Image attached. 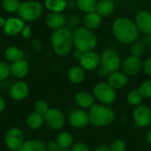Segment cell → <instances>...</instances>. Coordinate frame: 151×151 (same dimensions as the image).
I'll list each match as a JSON object with an SVG mask.
<instances>
[{
	"instance_id": "5bb4252c",
	"label": "cell",
	"mask_w": 151,
	"mask_h": 151,
	"mask_svg": "<svg viewBox=\"0 0 151 151\" xmlns=\"http://www.w3.org/2000/svg\"><path fill=\"white\" fill-rule=\"evenodd\" d=\"M134 22L140 31L144 35H151V12L147 10L139 11L134 18Z\"/></svg>"
},
{
	"instance_id": "7bdbcfd3",
	"label": "cell",
	"mask_w": 151,
	"mask_h": 151,
	"mask_svg": "<svg viewBox=\"0 0 151 151\" xmlns=\"http://www.w3.org/2000/svg\"><path fill=\"white\" fill-rule=\"evenodd\" d=\"M93 151H111L110 150L109 146L106 144H98L97 146L95 147Z\"/></svg>"
},
{
	"instance_id": "1f68e13d",
	"label": "cell",
	"mask_w": 151,
	"mask_h": 151,
	"mask_svg": "<svg viewBox=\"0 0 151 151\" xmlns=\"http://www.w3.org/2000/svg\"><path fill=\"white\" fill-rule=\"evenodd\" d=\"M19 0H3L2 5L5 12L9 13L17 12L19 7Z\"/></svg>"
},
{
	"instance_id": "603a6c76",
	"label": "cell",
	"mask_w": 151,
	"mask_h": 151,
	"mask_svg": "<svg viewBox=\"0 0 151 151\" xmlns=\"http://www.w3.org/2000/svg\"><path fill=\"white\" fill-rule=\"evenodd\" d=\"M115 3L113 0H99L96 12L102 17H108L113 14L115 11Z\"/></svg>"
},
{
	"instance_id": "f1b7e54d",
	"label": "cell",
	"mask_w": 151,
	"mask_h": 151,
	"mask_svg": "<svg viewBox=\"0 0 151 151\" xmlns=\"http://www.w3.org/2000/svg\"><path fill=\"white\" fill-rule=\"evenodd\" d=\"M98 1L99 0H75L77 8L85 13L95 12Z\"/></svg>"
},
{
	"instance_id": "30bf717a",
	"label": "cell",
	"mask_w": 151,
	"mask_h": 151,
	"mask_svg": "<svg viewBox=\"0 0 151 151\" xmlns=\"http://www.w3.org/2000/svg\"><path fill=\"white\" fill-rule=\"evenodd\" d=\"M134 127L146 128L151 124V109L146 104H140L134 107L133 111Z\"/></svg>"
},
{
	"instance_id": "484cf974",
	"label": "cell",
	"mask_w": 151,
	"mask_h": 151,
	"mask_svg": "<svg viewBox=\"0 0 151 151\" xmlns=\"http://www.w3.org/2000/svg\"><path fill=\"white\" fill-rule=\"evenodd\" d=\"M19 151H47L45 143L39 139H31L24 142Z\"/></svg>"
},
{
	"instance_id": "60d3db41",
	"label": "cell",
	"mask_w": 151,
	"mask_h": 151,
	"mask_svg": "<svg viewBox=\"0 0 151 151\" xmlns=\"http://www.w3.org/2000/svg\"><path fill=\"white\" fill-rule=\"evenodd\" d=\"M21 36L25 39H28L31 37L32 35V30H31V27L29 26H25L21 31Z\"/></svg>"
},
{
	"instance_id": "ffe728a7",
	"label": "cell",
	"mask_w": 151,
	"mask_h": 151,
	"mask_svg": "<svg viewBox=\"0 0 151 151\" xmlns=\"http://www.w3.org/2000/svg\"><path fill=\"white\" fill-rule=\"evenodd\" d=\"M29 72V65L25 59H20L11 65V75L18 80L25 78Z\"/></svg>"
},
{
	"instance_id": "d6986e66",
	"label": "cell",
	"mask_w": 151,
	"mask_h": 151,
	"mask_svg": "<svg viewBox=\"0 0 151 151\" xmlns=\"http://www.w3.org/2000/svg\"><path fill=\"white\" fill-rule=\"evenodd\" d=\"M66 23V18L63 12H50L45 18L46 26L54 30L64 27Z\"/></svg>"
},
{
	"instance_id": "ee69618b",
	"label": "cell",
	"mask_w": 151,
	"mask_h": 151,
	"mask_svg": "<svg viewBox=\"0 0 151 151\" xmlns=\"http://www.w3.org/2000/svg\"><path fill=\"white\" fill-rule=\"evenodd\" d=\"M5 106H6V104H5L4 99L0 96V114L5 110Z\"/></svg>"
},
{
	"instance_id": "2e32d148",
	"label": "cell",
	"mask_w": 151,
	"mask_h": 151,
	"mask_svg": "<svg viewBox=\"0 0 151 151\" xmlns=\"http://www.w3.org/2000/svg\"><path fill=\"white\" fill-rule=\"evenodd\" d=\"M25 26H26L25 22L21 19L16 17H11L6 19L4 27L3 28L5 35L9 36H14L20 34Z\"/></svg>"
},
{
	"instance_id": "44dd1931",
	"label": "cell",
	"mask_w": 151,
	"mask_h": 151,
	"mask_svg": "<svg viewBox=\"0 0 151 151\" xmlns=\"http://www.w3.org/2000/svg\"><path fill=\"white\" fill-rule=\"evenodd\" d=\"M102 20H103V17L100 16L95 11L85 14L83 18V24L84 27H87L88 29L95 31L100 27V25L102 24Z\"/></svg>"
},
{
	"instance_id": "d590c367",
	"label": "cell",
	"mask_w": 151,
	"mask_h": 151,
	"mask_svg": "<svg viewBox=\"0 0 151 151\" xmlns=\"http://www.w3.org/2000/svg\"><path fill=\"white\" fill-rule=\"evenodd\" d=\"M11 75V65L2 61L0 62V81H5Z\"/></svg>"
},
{
	"instance_id": "c3c4849f",
	"label": "cell",
	"mask_w": 151,
	"mask_h": 151,
	"mask_svg": "<svg viewBox=\"0 0 151 151\" xmlns=\"http://www.w3.org/2000/svg\"><path fill=\"white\" fill-rule=\"evenodd\" d=\"M59 151H70V150H60Z\"/></svg>"
},
{
	"instance_id": "d6a6232c",
	"label": "cell",
	"mask_w": 151,
	"mask_h": 151,
	"mask_svg": "<svg viewBox=\"0 0 151 151\" xmlns=\"http://www.w3.org/2000/svg\"><path fill=\"white\" fill-rule=\"evenodd\" d=\"M145 50H146L145 47L143 46V44L141 42H135L131 44V47H130L131 56L142 58V56L144 54Z\"/></svg>"
},
{
	"instance_id": "5b68a950",
	"label": "cell",
	"mask_w": 151,
	"mask_h": 151,
	"mask_svg": "<svg viewBox=\"0 0 151 151\" xmlns=\"http://www.w3.org/2000/svg\"><path fill=\"white\" fill-rule=\"evenodd\" d=\"M43 12L42 4L35 0H27L20 3L17 12L18 16L24 22H32L37 20Z\"/></svg>"
},
{
	"instance_id": "ba28073f",
	"label": "cell",
	"mask_w": 151,
	"mask_h": 151,
	"mask_svg": "<svg viewBox=\"0 0 151 151\" xmlns=\"http://www.w3.org/2000/svg\"><path fill=\"white\" fill-rule=\"evenodd\" d=\"M24 134L20 128L12 127L9 128L4 134V143L11 151H19L24 143Z\"/></svg>"
},
{
	"instance_id": "f35d334b",
	"label": "cell",
	"mask_w": 151,
	"mask_h": 151,
	"mask_svg": "<svg viewBox=\"0 0 151 151\" xmlns=\"http://www.w3.org/2000/svg\"><path fill=\"white\" fill-rule=\"evenodd\" d=\"M45 146L47 151H59L61 150L56 141H50L47 143H45Z\"/></svg>"
},
{
	"instance_id": "7402d4cb",
	"label": "cell",
	"mask_w": 151,
	"mask_h": 151,
	"mask_svg": "<svg viewBox=\"0 0 151 151\" xmlns=\"http://www.w3.org/2000/svg\"><path fill=\"white\" fill-rule=\"evenodd\" d=\"M67 77L70 82L78 85L82 83L86 79V72L81 65H73L67 73Z\"/></svg>"
},
{
	"instance_id": "ab89813d",
	"label": "cell",
	"mask_w": 151,
	"mask_h": 151,
	"mask_svg": "<svg viewBox=\"0 0 151 151\" xmlns=\"http://www.w3.org/2000/svg\"><path fill=\"white\" fill-rule=\"evenodd\" d=\"M141 42L145 47V50H151V35H145L142 38V42Z\"/></svg>"
},
{
	"instance_id": "b9f144b4",
	"label": "cell",
	"mask_w": 151,
	"mask_h": 151,
	"mask_svg": "<svg viewBox=\"0 0 151 151\" xmlns=\"http://www.w3.org/2000/svg\"><path fill=\"white\" fill-rule=\"evenodd\" d=\"M31 44H32L33 48H34L36 51H41V50H42V45L40 40L37 39V38L33 39V40L31 41Z\"/></svg>"
},
{
	"instance_id": "836d02e7",
	"label": "cell",
	"mask_w": 151,
	"mask_h": 151,
	"mask_svg": "<svg viewBox=\"0 0 151 151\" xmlns=\"http://www.w3.org/2000/svg\"><path fill=\"white\" fill-rule=\"evenodd\" d=\"M34 109H35L34 111H35L39 114L44 115L50 109V106H49V104L47 101H45L43 99H39L37 101H35V103L34 104Z\"/></svg>"
},
{
	"instance_id": "9c48e42d",
	"label": "cell",
	"mask_w": 151,
	"mask_h": 151,
	"mask_svg": "<svg viewBox=\"0 0 151 151\" xmlns=\"http://www.w3.org/2000/svg\"><path fill=\"white\" fill-rule=\"evenodd\" d=\"M44 124L51 130H60L65 125V117L64 113L57 108H50L43 115Z\"/></svg>"
},
{
	"instance_id": "3957f363",
	"label": "cell",
	"mask_w": 151,
	"mask_h": 151,
	"mask_svg": "<svg viewBox=\"0 0 151 151\" xmlns=\"http://www.w3.org/2000/svg\"><path fill=\"white\" fill-rule=\"evenodd\" d=\"M50 42L52 49L58 56H67L73 46V32L69 27H65L54 30L50 37Z\"/></svg>"
},
{
	"instance_id": "6da1fadb",
	"label": "cell",
	"mask_w": 151,
	"mask_h": 151,
	"mask_svg": "<svg viewBox=\"0 0 151 151\" xmlns=\"http://www.w3.org/2000/svg\"><path fill=\"white\" fill-rule=\"evenodd\" d=\"M112 34L122 44H132L137 42L140 31L134 20L127 17H119L112 23Z\"/></svg>"
},
{
	"instance_id": "bcb514c9",
	"label": "cell",
	"mask_w": 151,
	"mask_h": 151,
	"mask_svg": "<svg viewBox=\"0 0 151 151\" xmlns=\"http://www.w3.org/2000/svg\"><path fill=\"white\" fill-rule=\"evenodd\" d=\"M145 139H146V142H147L150 145H151V128L146 133Z\"/></svg>"
},
{
	"instance_id": "52a82bcc",
	"label": "cell",
	"mask_w": 151,
	"mask_h": 151,
	"mask_svg": "<svg viewBox=\"0 0 151 151\" xmlns=\"http://www.w3.org/2000/svg\"><path fill=\"white\" fill-rule=\"evenodd\" d=\"M121 58L119 53L112 48L105 49L101 54V65L108 74L117 72L121 67Z\"/></svg>"
},
{
	"instance_id": "7c38bea8",
	"label": "cell",
	"mask_w": 151,
	"mask_h": 151,
	"mask_svg": "<svg viewBox=\"0 0 151 151\" xmlns=\"http://www.w3.org/2000/svg\"><path fill=\"white\" fill-rule=\"evenodd\" d=\"M80 65L85 71L97 70L101 65V55L95 50L83 53L82 57L79 60Z\"/></svg>"
},
{
	"instance_id": "277c9868",
	"label": "cell",
	"mask_w": 151,
	"mask_h": 151,
	"mask_svg": "<svg viewBox=\"0 0 151 151\" xmlns=\"http://www.w3.org/2000/svg\"><path fill=\"white\" fill-rule=\"evenodd\" d=\"M73 46L81 52L93 51L98 44L96 34L85 27H78L73 32Z\"/></svg>"
},
{
	"instance_id": "8992f818",
	"label": "cell",
	"mask_w": 151,
	"mask_h": 151,
	"mask_svg": "<svg viewBox=\"0 0 151 151\" xmlns=\"http://www.w3.org/2000/svg\"><path fill=\"white\" fill-rule=\"evenodd\" d=\"M93 95L99 104L111 106L117 100V91L107 82L101 81L93 88Z\"/></svg>"
},
{
	"instance_id": "4316f807",
	"label": "cell",
	"mask_w": 151,
	"mask_h": 151,
	"mask_svg": "<svg viewBox=\"0 0 151 151\" xmlns=\"http://www.w3.org/2000/svg\"><path fill=\"white\" fill-rule=\"evenodd\" d=\"M4 58L9 62H16L18 60L23 59L24 51L17 46H10L4 51Z\"/></svg>"
},
{
	"instance_id": "f546056e",
	"label": "cell",
	"mask_w": 151,
	"mask_h": 151,
	"mask_svg": "<svg viewBox=\"0 0 151 151\" xmlns=\"http://www.w3.org/2000/svg\"><path fill=\"white\" fill-rule=\"evenodd\" d=\"M142 100H143V98H142V95L140 94L138 88H134V89L131 90L127 94V104L130 106H133V107H136V106L142 104Z\"/></svg>"
},
{
	"instance_id": "9a60e30c",
	"label": "cell",
	"mask_w": 151,
	"mask_h": 151,
	"mask_svg": "<svg viewBox=\"0 0 151 151\" xmlns=\"http://www.w3.org/2000/svg\"><path fill=\"white\" fill-rule=\"evenodd\" d=\"M29 94V86L23 81H19L12 85L9 90L10 97L16 102L25 100Z\"/></svg>"
},
{
	"instance_id": "cb8c5ba5",
	"label": "cell",
	"mask_w": 151,
	"mask_h": 151,
	"mask_svg": "<svg viewBox=\"0 0 151 151\" xmlns=\"http://www.w3.org/2000/svg\"><path fill=\"white\" fill-rule=\"evenodd\" d=\"M26 124L31 130H38L44 125L43 115L33 111L27 115L26 119Z\"/></svg>"
},
{
	"instance_id": "83f0119b",
	"label": "cell",
	"mask_w": 151,
	"mask_h": 151,
	"mask_svg": "<svg viewBox=\"0 0 151 151\" xmlns=\"http://www.w3.org/2000/svg\"><path fill=\"white\" fill-rule=\"evenodd\" d=\"M44 5L51 12H63L67 6L65 0H45Z\"/></svg>"
},
{
	"instance_id": "7dc6e473",
	"label": "cell",
	"mask_w": 151,
	"mask_h": 151,
	"mask_svg": "<svg viewBox=\"0 0 151 151\" xmlns=\"http://www.w3.org/2000/svg\"><path fill=\"white\" fill-rule=\"evenodd\" d=\"M5 21H6V19L4 17H0V27H4Z\"/></svg>"
},
{
	"instance_id": "ac0fdd59",
	"label": "cell",
	"mask_w": 151,
	"mask_h": 151,
	"mask_svg": "<svg viewBox=\"0 0 151 151\" xmlns=\"http://www.w3.org/2000/svg\"><path fill=\"white\" fill-rule=\"evenodd\" d=\"M107 82L117 91L123 89L128 84V77L122 72L117 71L107 76Z\"/></svg>"
},
{
	"instance_id": "8fae6325",
	"label": "cell",
	"mask_w": 151,
	"mask_h": 151,
	"mask_svg": "<svg viewBox=\"0 0 151 151\" xmlns=\"http://www.w3.org/2000/svg\"><path fill=\"white\" fill-rule=\"evenodd\" d=\"M143 61L142 58L128 56L121 63V70L127 77H133L142 71Z\"/></svg>"
},
{
	"instance_id": "e575fe53",
	"label": "cell",
	"mask_w": 151,
	"mask_h": 151,
	"mask_svg": "<svg viewBox=\"0 0 151 151\" xmlns=\"http://www.w3.org/2000/svg\"><path fill=\"white\" fill-rule=\"evenodd\" d=\"M109 148L111 151H126L127 143L122 139H115L110 143Z\"/></svg>"
},
{
	"instance_id": "e0dca14e",
	"label": "cell",
	"mask_w": 151,
	"mask_h": 151,
	"mask_svg": "<svg viewBox=\"0 0 151 151\" xmlns=\"http://www.w3.org/2000/svg\"><path fill=\"white\" fill-rule=\"evenodd\" d=\"M95 96L93 93L88 91L81 90L75 94L74 96V102L76 105L83 110L90 109L96 103H95Z\"/></svg>"
},
{
	"instance_id": "d4e9b609",
	"label": "cell",
	"mask_w": 151,
	"mask_h": 151,
	"mask_svg": "<svg viewBox=\"0 0 151 151\" xmlns=\"http://www.w3.org/2000/svg\"><path fill=\"white\" fill-rule=\"evenodd\" d=\"M56 142H58L61 150H69L73 145L74 139H73V134L70 132L61 131L57 135Z\"/></svg>"
},
{
	"instance_id": "4fadbf2b",
	"label": "cell",
	"mask_w": 151,
	"mask_h": 151,
	"mask_svg": "<svg viewBox=\"0 0 151 151\" xmlns=\"http://www.w3.org/2000/svg\"><path fill=\"white\" fill-rule=\"evenodd\" d=\"M68 120L71 127L75 129L85 128L89 124L88 113V111H86V110L81 108L75 109L70 113Z\"/></svg>"
},
{
	"instance_id": "74e56055",
	"label": "cell",
	"mask_w": 151,
	"mask_h": 151,
	"mask_svg": "<svg viewBox=\"0 0 151 151\" xmlns=\"http://www.w3.org/2000/svg\"><path fill=\"white\" fill-rule=\"evenodd\" d=\"M142 71L146 75L151 76V57L148 58L145 61H143Z\"/></svg>"
},
{
	"instance_id": "8d00e7d4",
	"label": "cell",
	"mask_w": 151,
	"mask_h": 151,
	"mask_svg": "<svg viewBox=\"0 0 151 151\" xmlns=\"http://www.w3.org/2000/svg\"><path fill=\"white\" fill-rule=\"evenodd\" d=\"M70 151H91L88 144L83 142H78L73 143Z\"/></svg>"
},
{
	"instance_id": "4dcf8cb0",
	"label": "cell",
	"mask_w": 151,
	"mask_h": 151,
	"mask_svg": "<svg viewBox=\"0 0 151 151\" xmlns=\"http://www.w3.org/2000/svg\"><path fill=\"white\" fill-rule=\"evenodd\" d=\"M137 88L143 99L151 98V79L144 81Z\"/></svg>"
},
{
	"instance_id": "f6af8a7d",
	"label": "cell",
	"mask_w": 151,
	"mask_h": 151,
	"mask_svg": "<svg viewBox=\"0 0 151 151\" xmlns=\"http://www.w3.org/2000/svg\"><path fill=\"white\" fill-rule=\"evenodd\" d=\"M82 55H83V52H81V51L79 50H75V51H74V53H73L74 58H76V59H78V60L81 59V58L82 57Z\"/></svg>"
},
{
	"instance_id": "7a4b0ae2",
	"label": "cell",
	"mask_w": 151,
	"mask_h": 151,
	"mask_svg": "<svg viewBox=\"0 0 151 151\" xmlns=\"http://www.w3.org/2000/svg\"><path fill=\"white\" fill-rule=\"evenodd\" d=\"M89 124L95 127H106L114 123L116 119L115 111L108 105L95 104L88 109Z\"/></svg>"
}]
</instances>
